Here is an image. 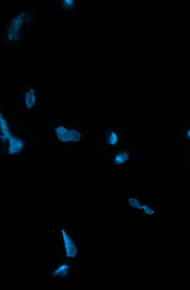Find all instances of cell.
Wrapping results in <instances>:
<instances>
[{"instance_id":"cell-8","label":"cell","mask_w":190,"mask_h":290,"mask_svg":"<svg viewBox=\"0 0 190 290\" xmlns=\"http://www.w3.org/2000/svg\"><path fill=\"white\" fill-rule=\"evenodd\" d=\"M129 155L125 152H122L117 156L115 163L117 165L123 164L126 161L129 160Z\"/></svg>"},{"instance_id":"cell-3","label":"cell","mask_w":190,"mask_h":290,"mask_svg":"<svg viewBox=\"0 0 190 290\" xmlns=\"http://www.w3.org/2000/svg\"><path fill=\"white\" fill-rule=\"evenodd\" d=\"M61 232L66 249V257H75L78 251L76 245L64 229L61 230Z\"/></svg>"},{"instance_id":"cell-1","label":"cell","mask_w":190,"mask_h":290,"mask_svg":"<svg viewBox=\"0 0 190 290\" xmlns=\"http://www.w3.org/2000/svg\"><path fill=\"white\" fill-rule=\"evenodd\" d=\"M35 18L34 11L31 9L24 10L14 17L3 31L5 46L13 48L18 46L27 35Z\"/></svg>"},{"instance_id":"cell-2","label":"cell","mask_w":190,"mask_h":290,"mask_svg":"<svg viewBox=\"0 0 190 290\" xmlns=\"http://www.w3.org/2000/svg\"><path fill=\"white\" fill-rule=\"evenodd\" d=\"M58 138L61 141L67 142L70 141L77 142L80 140V133L74 130H67L65 127L59 126L56 129Z\"/></svg>"},{"instance_id":"cell-10","label":"cell","mask_w":190,"mask_h":290,"mask_svg":"<svg viewBox=\"0 0 190 290\" xmlns=\"http://www.w3.org/2000/svg\"><path fill=\"white\" fill-rule=\"evenodd\" d=\"M108 141H109V143L111 145H115L118 141L117 135H116L114 132H113L109 137Z\"/></svg>"},{"instance_id":"cell-7","label":"cell","mask_w":190,"mask_h":290,"mask_svg":"<svg viewBox=\"0 0 190 290\" xmlns=\"http://www.w3.org/2000/svg\"><path fill=\"white\" fill-rule=\"evenodd\" d=\"M69 266L66 264H63L56 269L52 274L53 277L59 275L61 278L66 277L68 274Z\"/></svg>"},{"instance_id":"cell-6","label":"cell","mask_w":190,"mask_h":290,"mask_svg":"<svg viewBox=\"0 0 190 290\" xmlns=\"http://www.w3.org/2000/svg\"><path fill=\"white\" fill-rule=\"evenodd\" d=\"M0 120H1L0 121H1V130L3 135H4L1 136V138L2 139L3 142H4L6 139H9L11 136L10 135L6 122L4 119L2 118L1 114Z\"/></svg>"},{"instance_id":"cell-4","label":"cell","mask_w":190,"mask_h":290,"mask_svg":"<svg viewBox=\"0 0 190 290\" xmlns=\"http://www.w3.org/2000/svg\"><path fill=\"white\" fill-rule=\"evenodd\" d=\"M9 148L10 154H15L21 151L23 147L22 142L11 136L9 139Z\"/></svg>"},{"instance_id":"cell-11","label":"cell","mask_w":190,"mask_h":290,"mask_svg":"<svg viewBox=\"0 0 190 290\" xmlns=\"http://www.w3.org/2000/svg\"><path fill=\"white\" fill-rule=\"evenodd\" d=\"M144 209V212L149 215H151L154 213V211L146 205H143L141 207V209Z\"/></svg>"},{"instance_id":"cell-12","label":"cell","mask_w":190,"mask_h":290,"mask_svg":"<svg viewBox=\"0 0 190 290\" xmlns=\"http://www.w3.org/2000/svg\"><path fill=\"white\" fill-rule=\"evenodd\" d=\"M188 136H189V137L190 138V131L189 132H188Z\"/></svg>"},{"instance_id":"cell-5","label":"cell","mask_w":190,"mask_h":290,"mask_svg":"<svg viewBox=\"0 0 190 290\" xmlns=\"http://www.w3.org/2000/svg\"><path fill=\"white\" fill-rule=\"evenodd\" d=\"M25 102L28 110L30 109L36 103V98L34 90L30 89L26 93L25 96Z\"/></svg>"},{"instance_id":"cell-9","label":"cell","mask_w":190,"mask_h":290,"mask_svg":"<svg viewBox=\"0 0 190 290\" xmlns=\"http://www.w3.org/2000/svg\"><path fill=\"white\" fill-rule=\"evenodd\" d=\"M130 205L133 207L141 209V206L139 204V201L135 198H131L129 199Z\"/></svg>"}]
</instances>
